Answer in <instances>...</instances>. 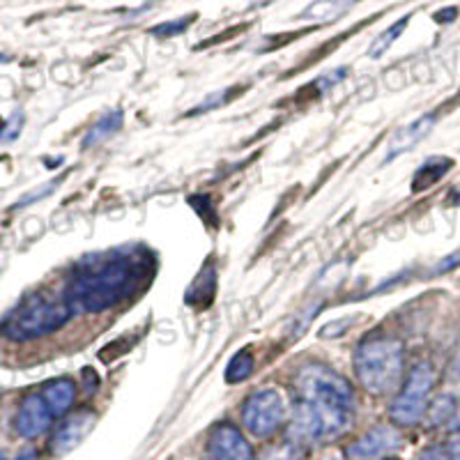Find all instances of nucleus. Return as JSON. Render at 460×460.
<instances>
[{"instance_id":"f257e3e1","label":"nucleus","mask_w":460,"mask_h":460,"mask_svg":"<svg viewBox=\"0 0 460 460\" xmlns=\"http://www.w3.org/2000/svg\"><path fill=\"white\" fill-rule=\"evenodd\" d=\"M150 261L137 249L88 256L76 265L67 286V302L74 311L102 314L134 295L147 277Z\"/></svg>"},{"instance_id":"f03ea898","label":"nucleus","mask_w":460,"mask_h":460,"mask_svg":"<svg viewBox=\"0 0 460 460\" xmlns=\"http://www.w3.org/2000/svg\"><path fill=\"white\" fill-rule=\"evenodd\" d=\"M357 380L371 396H385L396 392L402 380L405 348L394 336L373 334L357 345L352 355Z\"/></svg>"},{"instance_id":"7ed1b4c3","label":"nucleus","mask_w":460,"mask_h":460,"mask_svg":"<svg viewBox=\"0 0 460 460\" xmlns=\"http://www.w3.org/2000/svg\"><path fill=\"white\" fill-rule=\"evenodd\" d=\"M74 309L67 299H47L44 295H26L0 323V334L14 343L42 339L63 330Z\"/></svg>"},{"instance_id":"20e7f679","label":"nucleus","mask_w":460,"mask_h":460,"mask_svg":"<svg viewBox=\"0 0 460 460\" xmlns=\"http://www.w3.org/2000/svg\"><path fill=\"white\" fill-rule=\"evenodd\" d=\"M435 387V368L430 361H419L410 371L408 380L402 382V389L394 398L389 417L396 426L410 429L426 419L429 396Z\"/></svg>"},{"instance_id":"39448f33","label":"nucleus","mask_w":460,"mask_h":460,"mask_svg":"<svg viewBox=\"0 0 460 460\" xmlns=\"http://www.w3.org/2000/svg\"><path fill=\"white\" fill-rule=\"evenodd\" d=\"M295 387H297L302 401L332 402V405L355 410L357 401L352 382L324 364H306L299 368Z\"/></svg>"},{"instance_id":"423d86ee","label":"nucleus","mask_w":460,"mask_h":460,"mask_svg":"<svg viewBox=\"0 0 460 460\" xmlns=\"http://www.w3.org/2000/svg\"><path fill=\"white\" fill-rule=\"evenodd\" d=\"M246 430L256 438H272L286 421V401L277 389H258L242 408Z\"/></svg>"},{"instance_id":"0eeeda50","label":"nucleus","mask_w":460,"mask_h":460,"mask_svg":"<svg viewBox=\"0 0 460 460\" xmlns=\"http://www.w3.org/2000/svg\"><path fill=\"white\" fill-rule=\"evenodd\" d=\"M401 445L402 439L396 429H392V426H376L373 430L361 435L359 439H355L345 454H348L350 460H382L396 449H401Z\"/></svg>"},{"instance_id":"6e6552de","label":"nucleus","mask_w":460,"mask_h":460,"mask_svg":"<svg viewBox=\"0 0 460 460\" xmlns=\"http://www.w3.org/2000/svg\"><path fill=\"white\" fill-rule=\"evenodd\" d=\"M324 439V426L320 419L318 408L309 401H299L290 414L288 424V442L297 447H309Z\"/></svg>"},{"instance_id":"1a4fd4ad","label":"nucleus","mask_w":460,"mask_h":460,"mask_svg":"<svg viewBox=\"0 0 460 460\" xmlns=\"http://www.w3.org/2000/svg\"><path fill=\"white\" fill-rule=\"evenodd\" d=\"M51 421L53 414L51 410H49L42 394H28L22 401V405H19V412H16L14 419V429L22 438L35 439L51 429Z\"/></svg>"},{"instance_id":"9d476101","label":"nucleus","mask_w":460,"mask_h":460,"mask_svg":"<svg viewBox=\"0 0 460 460\" xmlns=\"http://www.w3.org/2000/svg\"><path fill=\"white\" fill-rule=\"evenodd\" d=\"M208 451L217 460H256L252 445L235 426L230 424L215 426V430L209 433Z\"/></svg>"},{"instance_id":"9b49d317","label":"nucleus","mask_w":460,"mask_h":460,"mask_svg":"<svg viewBox=\"0 0 460 460\" xmlns=\"http://www.w3.org/2000/svg\"><path fill=\"white\" fill-rule=\"evenodd\" d=\"M94 421H97V414L93 410H81V412L72 414L58 426V430L51 438V454L53 456H65L69 451H74L76 447L88 438V433L93 430Z\"/></svg>"},{"instance_id":"f8f14e48","label":"nucleus","mask_w":460,"mask_h":460,"mask_svg":"<svg viewBox=\"0 0 460 460\" xmlns=\"http://www.w3.org/2000/svg\"><path fill=\"white\" fill-rule=\"evenodd\" d=\"M435 122H438V115L426 113L421 115V118H417L414 122H410L408 127L398 129L396 134H394L392 141H389V152L385 162H392V159L401 157V155H405L408 150H412L417 143L424 141V138L430 134V129L435 127Z\"/></svg>"},{"instance_id":"ddd939ff","label":"nucleus","mask_w":460,"mask_h":460,"mask_svg":"<svg viewBox=\"0 0 460 460\" xmlns=\"http://www.w3.org/2000/svg\"><path fill=\"white\" fill-rule=\"evenodd\" d=\"M42 396L53 417H63L76 401V382L69 380V377H58L44 387Z\"/></svg>"},{"instance_id":"4468645a","label":"nucleus","mask_w":460,"mask_h":460,"mask_svg":"<svg viewBox=\"0 0 460 460\" xmlns=\"http://www.w3.org/2000/svg\"><path fill=\"white\" fill-rule=\"evenodd\" d=\"M451 166H454V162L447 157L426 159V162L417 168V172H414V180H412L414 194H419V191H426V189L433 187L435 182H439V180L445 178L447 172L451 171Z\"/></svg>"},{"instance_id":"2eb2a0df","label":"nucleus","mask_w":460,"mask_h":460,"mask_svg":"<svg viewBox=\"0 0 460 460\" xmlns=\"http://www.w3.org/2000/svg\"><path fill=\"white\" fill-rule=\"evenodd\" d=\"M357 0H315L302 12L304 22H332L336 16L345 14Z\"/></svg>"},{"instance_id":"dca6fc26","label":"nucleus","mask_w":460,"mask_h":460,"mask_svg":"<svg viewBox=\"0 0 460 460\" xmlns=\"http://www.w3.org/2000/svg\"><path fill=\"white\" fill-rule=\"evenodd\" d=\"M122 122H125V113H122L120 109L106 113L104 118H100V120H97V125L88 131V137H85V141H84V147H94V146H100V143L109 141L111 137H115V134L122 129Z\"/></svg>"},{"instance_id":"f3484780","label":"nucleus","mask_w":460,"mask_h":460,"mask_svg":"<svg viewBox=\"0 0 460 460\" xmlns=\"http://www.w3.org/2000/svg\"><path fill=\"white\" fill-rule=\"evenodd\" d=\"M456 410H458V405H456V398L451 396V394H442V396L435 398L433 402L429 405V410H426V421H429L430 426H447L451 424V419L456 417Z\"/></svg>"},{"instance_id":"a211bd4d","label":"nucleus","mask_w":460,"mask_h":460,"mask_svg":"<svg viewBox=\"0 0 460 460\" xmlns=\"http://www.w3.org/2000/svg\"><path fill=\"white\" fill-rule=\"evenodd\" d=\"M252 373H253V355L249 350H242L230 359V364L226 367L224 377L228 385H237V382H244Z\"/></svg>"},{"instance_id":"6ab92c4d","label":"nucleus","mask_w":460,"mask_h":460,"mask_svg":"<svg viewBox=\"0 0 460 460\" xmlns=\"http://www.w3.org/2000/svg\"><path fill=\"white\" fill-rule=\"evenodd\" d=\"M410 23V16H402L401 22H396L394 23V26H389L387 31L382 32L380 37H377L376 42L371 44V49H368V56L371 58H382L385 56V53L389 51V49H392V44L396 42L398 37L402 35V31H405V26H408Z\"/></svg>"},{"instance_id":"aec40b11","label":"nucleus","mask_w":460,"mask_h":460,"mask_svg":"<svg viewBox=\"0 0 460 460\" xmlns=\"http://www.w3.org/2000/svg\"><path fill=\"white\" fill-rule=\"evenodd\" d=\"M237 90H240V88H228V90H219V93L208 94V97H205V100L200 102V104L196 106V109L189 111L187 115H189V118H196V115H200V113H208V111L219 109V106L228 104V102L233 100V94H235Z\"/></svg>"},{"instance_id":"412c9836","label":"nucleus","mask_w":460,"mask_h":460,"mask_svg":"<svg viewBox=\"0 0 460 460\" xmlns=\"http://www.w3.org/2000/svg\"><path fill=\"white\" fill-rule=\"evenodd\" d=\"M196 16H180V19H175V22H164L159 23V26H155L150 31V35L159 37V40H168V37H178L182 35L184 31H187L189 26H191V22H194Z\"/></svg>"},{"instance_id":"4be33fe9","label":"nucleus","mask_w":460,"mask_h":460,"mask_svg":"<svg viewBox=\"0 0 460 460\" xmlns=\"http://www.w3.org/2000/svg\"><path fill=\"white\" fill-rule=\"evenodd\" d=\"M299 458H302V447L293 445V442L274 447V449H270L265 456H262V460H299Z\"/></svg>"},{"instance_id":"5701e85b","label":"nucleus","mask_w":460,"mask_h":460,"mask_svg":"<svg viewBox=\"0 0 460 460\" xmlns=\"http://www.w3.org/2000/svg\"><path fill=\"white\" fill-rule=\"evenodd\" d=\"M355 323H357V318H352V315H348V318H343V320H336V323H327L323 330L318 332V336L320 339H339V336H343L345 332L350 330Z\"/></svg>"},{"instance_id":"b1692460","label":"nucleus","mask_w":460,"mask_h":460,"mask_svg":"<svg viewBox=\"0 0 460 460\" xmlns=\"http://www.w3.org/2000/svg\"><path fill=\"white\" fill-rule=\"evenodd\" d=\"M456 267H460V249H456L454 253H449L447 258H442V261L433 267V272L430 274H435V277H438V274L451 272V270H456Z\"/></svg>"},{"instance_id":"393cba45","label":"nucleus","mask_w":460,"mask_h":460,"mask_svg":"<svg viewBox=\"0 0 460 460\" xmlns=\"http://www.w3.org/2000/svg\"><path fill=\"white\" fill-rule=\"evenodd\" d=\"M419 460H449L445 447H429V449L421 451Z\"/></svg>"},{"instance_id":"a878e982","label":"nucleus","mask_w":460,"mask_h":460,"mask_svg":"<svg viewBox=\"0 0 460 460\" xmlns=\"http://www.w3.org/2000/svg\"><path fill=\"white\" fill-rule=\"evenodd\" d=\"M445 449H447V456H449V460H460V430H456V433L451 435Z\"/></svg>"},{"instance_id":"bb28decb","label":"nucleus","mask_w":460,"mask_h":460,"mask_svg":"<svg viewBox=\"0 0 460 460\" xmlns=\"http://www.w3.org/2000/svg\"><path fill=\"white\" fill-rule=\"evenodd\" d=\"M84 380H85V392L88 394H93L94 389H97V385H100V377H97V373H94L93 368H85Z\"/></svg>"},{"instance_id":"cd10ccee","label":"nucleus","mask_w":460,"mask_h":460,"mask_svg":"<svg viewBox=\"0 0 460 460\" xmlns=\"http://www.w3.org/2000/svg\"><path fill=\"white\" fill-rule=\"evenodd\" d=\"M456 16H458V10H456V7H449V10L438 12V14H435V22H438V23H451Z\"/></svg>"},{"instance_id":"c85d7f7f","label":"nucleus","mask_w":460,"mask_h":460,"mask_svg":"<svg viewBox=\"0 0 460 460\" xmlns=\"http://www.w3.org/2000/svg\"><path fill=\"white\" fill-rule=\"evenodd\" d=\"M16 460H40V456H37L35 449H26V451H22V454L16 456Z\"/></svg>"},{"instance_id":"c756f323","label":"nucleus","mask_w":460,"mask_h":460,"mask_svg":"<svg viewBox=\"0 0 460 460\" xmlns=\"http://www.w3.org/2000/svg\"><path fill=\"white\" fill-rule=\"evenodd\" d=\"M451 429H454V430H460V408L456 410V417L451 419Z\"/></svg>"},{"instance_id":"7c9ffc66","label":"nucleus","mask_w":460,"mask_h":460,"mask_svg":"<svg viewBox=\"0 0 460 460\" xmlns=\"http://www.w3.org/2000/svg\"><path fill=\"white\" fill-rule=\"evenodd\" d=\"M0 460H7V458H5V454H3V451H0Z\"/></svg>"},{"instance_id":"2f4dec72","label":"nucleus","mask_w":460,"mask_h":460,"mask_svg":"<svg viewBox=\"0 0 460 460\" xmlns=\"http://www.w3.org/2000/svg\"><path fill=\"white\" fill-rule=\"evenodd\" d=\"M203 460H217V458H215V456H208V458H203Z\"/></svg>"},{"instance_id":"473e14b6","label":"nucleus","mask_w":460,"mask_h":460,"mask_svg":"<svg viewBox=\"0 0 460 460\" xmlns=\"http://www.w3.org/2000/svg\"><path fill=\"white\" fill-rule=\"evenodd\" d=\"M385 460H396V458H385Z\"/></svg>"}]
</instances>
